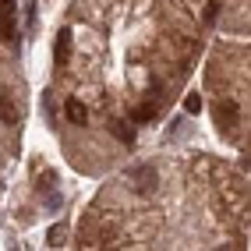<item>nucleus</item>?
<instances>
[{"instance_id":"6","label":"nucleus","mask_w":251,"mask_h":251,"mask_svg":"<svg viewBox=\"0 0 251 251\" xmlns=\"http://www.w3.org/2000/svg\"><path fill=\"white\" fill-rule=\"evenodd\" d=\"M110 131H113V138H121L124 145L135 142V131H131V124H124V121H113V124H110Z\"/></svg>"},{"instance_id":"7","label":"nucleus","mask_w":251,"mask_h":251,"mask_svg":"<svg viewBox=\"0 0 251 251\" xmlns=\"http://www.w3.org/2000/svg\"><path fill=\"white\" fill-rule=\"evenodd\" d=\"M64 110H68V121H71V124H85V121H89L85 106H81V103H75V99H68V106H64Z\"/></svg>"},{"instance_id":"5","label":"nucleus","mask_w":251,"mask_h":251,"mask_svg":"<svg viewBox=\"0 0 251 251\" xmlns=\"http://www.w3.org/2000/svg\"><path fill=\"white\" fill-rule=\"evenodd\" d=\"M0 121L4 124H14L18 121V106H14V99L7 92H0Z\"/></svg>"},{"instance_id":"1","label":"nucleus","mask_w":251,"mask_h":251,"mask_svg":"<svg viewBox=\"0 0 251 251\" xmlns=\"http://www.w3.org/2000/svg\"><path fill=\"white\" fill-rule=\"evenodd\" d=\"M156 170L152 166H135V170H131V184H135V191H142V195H149L156 188Z\"/></svg>"},{"instance_id":"9","label":"nucleus","mask_w":251,"mask_h":251,"mask_svg":"<svg viewBox=\"0 0 251 251\" xmlns=\"http://www.w3.org/2000/svg\"><path fill=\"white\" fill-rule=\"evenodd\" d=\"M156 117V106H138L135 110V121H152Z\"/></svg>"},{"instance_id":"10","label":"nucleus","mask_w":251,"mask_h":251,"mask_svg":"<svg viewBox=\"0 0 251 251\" xmlns=\"http://www.w3.org/2000/svg\"><path fill=\"white\" fill-rule=\"evenodd\" d=\"M60 237H64V223H57V226H50V233H46V241H50V244H57Z\"/></svg>"},{"instance_id":"8","label":"nucleus","mask_w":251,"mask_h":251,"mask_svg":"<svg viewBox=\"0 0 251 251\" xmlns=\"http://www.w3.org/2000/svg\"><path fill=\"white\" fill-rule=\"evenodd\" d=\"M184 110H188V113H198V110H202V96H198V92H188V96H184Z\"/></svg>"},{"instance_id":"11","label":"nucleus","mask_w":251,"mask_h":251,"mask_svg":"<svg viewBox=\"0 0 251 251\" xmlns=\"http://www.w3.org/2000/svg\"><path fill=\"white\" fill-rule=\"evenodd\" d=\"M0 7H14V0H0Z\"/></svg>"},{"instance_id":"4","label":"nucleus","mask_w":251,"mask_h":251,"mask_svg":"<svg viewBox=\"0 0 251 251\" xmlns=\"http://www.w3.org/2000/svg\"><path fill=\"white\" fill-rule=\"evenodd\" d=\"M0 36L4 39L18 36V28H14V7H0Z\"/></svg>"},{"instance_id":"3","label":"nucleus","mask_w":251,"mask_h":251,"mask_svg":"<svg viewBox=\"0 0 251 251\" xmlns=\"http://www.w3.org/2000/svg\"><path fill=\"white\" fill-rule=\"evenodd\" d=\"M68 53H71V32L60 28V32H57V46H53V60L64 64V60H68Z\"/></svg>"},{"instance_id":"2","label":"nucleus","mask_w":251,"mask_h":251,"mask_svg":"<svg viewBox=\"0 0 251 251\" xmlns=\"http://www.w3.org/2000/svg\"><path fill=\"white\" fill-rule=\"evenodd\" d=\"M212 117H216V124H220L223 131L233 127V124H237V103H220L212 110Z\"/></svg>"}]
</instances>
